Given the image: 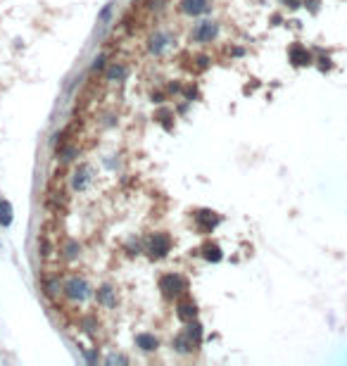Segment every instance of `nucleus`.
Here are the masks:
<instances>
[{
    "mask_svg": "<svg viewBox=\"0 0 347 366\" xmlns=\"http://www.w3.org/2000/svg\"><path fill=\"white\" fill-rule=\"evenodd\" d=\"M157 285H160V293L164 300L169 302H176L181 295L188 293V288H190V283H188V278L181 276L179 271H169V274H162L160 276V281H157Z\"/></svg>",
    "mask_w": 347,
    "mask_h": 366,
    "instance_id": "obj_1",
    "label": "nucleus"
},
{
    "mask_svg": "<svg viewBox=\"0 0 347 366\" xmlns=\"http://www.w3.org/2000/svg\"><path fill=\"white\" fill-rule=\"evenodd\" d=\"M60 293L64 295L67 300H72V302H86L93 290L83 276H69V278L62 281V290Z\"/></svg>",
    "mask_w": 347,
    "mask_h": 366,
    "instance_id": "obj_2",
    "label": "nucleus"
},
{
    "mask_svg": "<svg viewBox=\"0 0 347 366\" xmlns=\"http://www.w3.org/2000/svg\"><path fill=\"white\" fill-rule=\"evenodd\" d=\"M145 252L152 259H164L169 252H171V236L160 231V233H152L145 243Z\"/></svg>",
    "mask_w": 347,
    "mask_h": 366,
    "instance_id": "obj_3",
    "label": "nucleus"
},
{
    "mask_svg": "<svg viewBox=\"0 0 347 366\" xmlns=\"http://www.w3.org/2000/svg\"><path fill=\"white\" fill-rule=\"evenodd\" d=\"M193 221H195V228L200 231L202 236H207V233H212L221 224V217L214 209H198V212L193 214Z\"/></svg>",
    "mask_w": 347,
    "mask_h": 366,
    "instance_id": "obj_4",
    "label": "nucleus"
},
{
    "mask_svg": "<svg viewBox=\"0 0 347 366\" xmlns=\"http://www.w3.org/2000/svg\"><path fill=\"white\" fill-rule=\"evenodd\" d=\"M217 36H219V24L212 21V19H204L200 24H195V29H193V34H190V38H193L195 43H212Z\"/></svg>",
    "mask_w": 347,
    "mask_h": 366,
    "instance_id": "obj_5",
    "label": "nucleus"
},
{
    "mask_svg": "<svg viewBox=\"0 0 347 366\" xmlns=\"http://www.w3.org/2000/svg\"><path fill=\"white\" fill-rule=\"evenodd\" d=\"M176 319L183 321V324H188V321L198 319V305L190 300V295H188V293L181 295V297L176 300Z\"/></svg>",
    "mask_w": 347,
    "mask_h": 366,
    "instance_id": "obj_6",
    "label": "nucleus"
},
{
    "mask_svg": "<svg viewBox=\"0 0 347 366\" xmlns=\"http://www.w3.org/2000/svg\"><path fill=\"white\" fill-rule=\"evenodd\" d=\"M288 60L292 62V67H311V64L316 62L314 55H311L302 43H292L290 48H288Z\"/></svg>",
    "mask_w": 347,
    "mask_h": 366,
    "instance_id": "obj_7",
    "label": "nucleus"
},
{
    "mask_svg": "<svg viewBox=\"0 0 347 366\" xmlns=\"http://www.w3.org/2000/svg\"><path fill=\"white\" fill-rule=\"evenodd\" d=\"M93 183V169L91 164H79L72 174V188L76 193H83L88 185Z\"/></svg>",
    "mask_w": 347,
    "mask_h": 366,
    "instance_id": "obj_8",
    "label": "nucleus"
},
{
    "mask_svg": "<svg viewBox=\"0 0 347 366\" xmlns=\"http://www.w3.org/2000/svg\"><path fill=\"white\" fill-rule=\"evenodd\" d=\"M179 10L185 17H202V15H207L212 10V2L209 0H181Z\"/></svg>",
    "mask_w": 347,
    "mask_h": 366,
    "instance_id": "obj_9",
    "label": "nucleus"
},
{
    "mask_svg": "<svg viewBox=\"0 0 347 366\" xmlns=\"http://www.w3.org/2000/svg\"><path fill=\"white\" fill-rule=\"evenodd\" d=\"M171 45V36L166 34V31H155L152 36L147 38V53L155 57H162L164 55V50Z\"/></svg>",
    "mask_w": 347,
    "mask_h": 366,
    "instance_id": "obj_10",
    "label": "nucleus"
},
{
    "mask_svg": "<svg viewBox=\"0 0 347 366\" xmlns=\"http://www.w3.org/2000/svg\"><path fill=\"white\" fill-rule=\"evenodd\" d=\"M126 76H128V64H124V62H110L105 67V81H110V83L126 81Z\"/></svg>",
    "mask_w": 347,
    "mask_h": 366,
    "instance_id": "obj_11",
    "label": "nucleus"
},
{
    "mask_svg": "<svg viewBox=\"0 0 347 366\" xmlns=\"http://www.w3.org/2000/svg\"><path fill=\"white\" fill-rule=\"evenodd\" d=\"M95 300H98L100 307L114 309V307H117V290H114L112 285H100V288L95 290Z\"/></svg>",
    "mask_w": 347,
    "mask_h": 366,
    "instance_id": "obj_12",
    "label": "nucleus"
},
{
    "mask_svg": "<svg viewBox=\"0 0 347 366\" xmlns=\"http://www.w3.org/2000/svg\"><path fill=\"white\" fill-rule=\"evenodd\" d=\"M174 349H176L179 354H190L193 349H198V345L190 340V335H188L185 330H181V333L174 338Z\"/></svg>",
    "mask_w": 347,
    "mask_h": 366,
    "instance_id": "obj_13",
    "label": "nucleus"
},
{
    "mask_svg": "<svg viewBox=\"0 0 347 366\" xmlns=\"http://www.w3.org/2000/svg\"><path fill=\"white\" fill-rule=\"evenodd\" d=\"M202 257L207 259V262H212V264H219L221 259H224V252H221V247L217 245V243H212V240H207L204 245L200 247Z\"/></svg>",
    "mask_w": 347,
    "mask_h": 366,
    "instance_id": "obj_14",
    "label": "nucleus"
},
{
    "mask_svg": "<svg viewBox=\"0 0 347 366\" xmlns=\"http://www.w3.org/2000/svg\"><path fill=\"white\" fill-rule=\"evenodd\" d=\"M136 345L143 349V352H155L160 347V340L152 335V333H138L136 335Z\"/></svg>",
    "mask_w": 347,
    "mask_h": 366,
    "instance_id": "obj_15",
    "label": "nucleus"
},
{
    "mask_svg": "<svg viewBox=\"0 0 347 366\" xmlns=\"http://www.w3.org/2000/svg\"><path fill=\"white\" fill-rule=\"evenodd\" d=\"M12 219H15V212H12L10 200L0 198V226H2V228H10V226H12Z\"/></svg>",
    "mask_w": 347,
    "mask_h": 366,
    "instance_id": "obj_16",
    "label": "nucleus"
},
{
    "mask_svg": "<svg viewBox=\"0 0 347 366\" xmlns=\"http://www.w3.org/2000/svg\"><path fill=\"white\" fill-rule=\"evenodd\" d=\"M60 255L64 257V259H76L79 257V243L76 240H67L64 247H60Z\"/></svg>",
    "mask_w": 347,
    "mask_h": 366,
    "instance_id": "obj_17",
    "label": "nucleus"
},
{
    "mask_svg": "<svg viewBox=\"0 0 347 366\" xmlns=\"http://www.w3.org/2000/svg\"><path fill=\"white\" fill-rule=\"evenodd\" d=\"M169 117H174L169 107H162V110H160V112H157V114H155V119H157V122H160V124H162V126H164L166 131H171V126L166 124V119H169Z\"/></svg>",
    "mask_w": 347,
    "mask_h": 366,
    "instance_id": "obj_18",
    "label": "nucleus"
},
{
    "mask_svg": "<svg viewBox=\"0 0 347 366\" xmlns=\"http://www.w3.org/2000/svg\"><path fill=\"white\" fill-rule=\"evenodd\" d=\"M105 62H107V55L105 53H100V55L93 60V64H91V72H105Z\"/></svg>",
    "mask_w": 347,
    "mask_h": 366,
    "instance_id": "obj_19",
    "label": "nucleus"
},
{
    "mask_svg": "<svg viewBox=\"0 0 347 366\" xmlns=\"http://www.w3.org/2000/svg\"><path fill=\"white\" fill-rule=\"evenodd\" d=\"M112 10H114V5L112 2H107L102 10H100V15H98V21L100 24H105V21H110V17H112Z\"/></svg>",
    "mask_w": 347,
    "mask_h": 366,
    "instance_id": "obj_20",
    "label": "nucleus"
},
{
    "mask_svg": "<svg viewBox=\"0 0 347 366\" xmlns=\"http://www.w3.org/2000/svg\"><path fill=\"white\" fill-rule=\"evenodd\" d=\"M105 362H107V364H128V359L126 357H122V354H110Z\"/></svg>",
    "mask_w": 347,
    "mask_h": 366,
    "instance_id": "obj_21",
    "label": "nucleus"
},
{
    "mask_svg": "<svg viewBox=\"0 0 347 366\" xmlns=\"http://www.w3.org/2000/svg\"><path fill=\"white\" fill-rule=\"evenodd\" d=\"M195 60H198V69H200V72H204V69L209 67V57L207 55H198Z\"/></svg>",
    "mask_w": 347,
    "mask_h": 366,
    "instance_id": "obj_22",
    "label": "nucleus"
},
{
    "mask_svg": "<svg viewBox=\"0 0 347 366\" xmlns=\"http://www.w3.org/2000/svg\"><path fill=\"white\" fill-rule=\"evenodd\" d=\"M150 98H152V102H164V93H160V91H157V93L152 91V95H150Z\"/></svg>",
    "mask_w": 347,
    "mask_h": 366,
    "instance_id": "obj_23",
    "label": "nucleus"
},
{
    "mask_svg": "<svg viewBox=\"0 0 347 366\" xmlns=\"http://www.w3.org/2000/svg\"><path fill=\"white\" fill-rule=\"evenodd\" d=\"M319 62H321V64H319V67H321V69H324V72H326V69H330V57H321V60H319Z\"/></svg>",
    "mask_w": 347,
    "mask_h": 366,
    "instance_id": "obj_24",
    "label": "nucleus"
},
{
    "mask_svg": "<svg viewBox=\"0 0 347 366\" xmlns=\"http://www.w3.org/2000/svg\"><path fill=\"white\" fill-rule=\"evenodd\" d=\"M133 2H138V0H133Z\"/></svg>",
    "mask_w": 347,
    "mask_h": 366,
    "instance_id": "obj_25",
    "label": "nucleus"
}]
</instances>
